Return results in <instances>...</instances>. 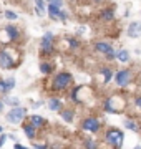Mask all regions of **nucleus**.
I'll return each mask as SVG.
<instances>
[{
  "label": "nucleus",
  "mask_w": 141,
  "mask_h": 149,
  "mask_svg": "<svg viewBox=\"0 0 141 149\" xmlns=\"http://www.w3.org/2000/svg\"><path fill=\"white\" fill-rule=\"evenodd\" d=\"M126 108V100L125 96L118 95V93H114V95L108 96L103 103V109L110 114H119V113H123Z\"/></svg>",
  "instance_id": "obj_1"
},
{
  "label": "nucleus",
  "mask_w": 141,
  "mask_h": 149,
  "mask_svg": "<svg viewBox=\"0 0 141 149\" xmlns=\"http://www.w3.org/2000/svg\"><path fill=\"white\" fill-rule=\"evenodd\" d=\"M71 83H73V74L68 73V71H60L52 80V91H55V93L66 91Z\"/></svg>",
  "instance_id": "obj_2"
},
{
  "label": "nucleus",
  "mask_w": 141,
  "mask_h": 149,
  "mask_svg": "<svg viewBox=\"0 0 141 149\" xmlns=\"http://www.w3.org/2000/svg\"><path fill=\"white\" fill-rule=\"evenodd\" d=\"M125 141V133L118 128H108L105 131V143L113 146V149H121Z\"/></svg>",
  "instance_id": "obj_3"
},
{
  "label": "nucleus",
  "mask_w": 141,
  "mask_h": 149,
  "mask_svg": "<svg viewBox=\"0 0 141 149\" xmlns=\"http://www.w3.org/2000/svg\"><path fill=\"white\" fill-rule=\"evenodd\" d=\"M135 80V71L131 68H123V70H118L114 73V83L118 88H126L130 86Z\"/></svg>",
  "instance_id": "obj_4"
},
{
  "label": "nucleus",
  "mask_w": 141,
  "mask_h": 149,
  "mask_svg": "<svg viewBox=\"0 0 141 149\" xmlns=\"http://www.w3.org/2000/svg\"><path fill=\"white\" fill-rule=\"evenodd\" d=\"M25 118H27V108L23 106H15L7 113V121L10 124H22Z\"/></svg>",
  "instance_id": "obj_5"
},
{
  "label": "nucleus",
  "mask_w": 141,
  "mask_h": 149,
  "mask_svg": "<svg viewBox=\"0 0 141 149\" xmlns=\"http://www.w3.org/2000/svg\"><path fill=\"white\" fill-rule=\"evenodd\" d=\"M82 129L87 131V133H91V134L100 133V129H101V121H100V118H96V116L85 118L82 121Z\"/></svg>",
  "instance_id": "obj_6"
},
{
  "label": "nucleus",
  "mask_w": 141,
  "mask_h": 149,
  "mask_svg": "<svg viewBox=\"0 0 141 149\" xmlns=\"http://www.w3.org/2000/svg\"><path fill=\"white\" fill-rule=\"evenodd\" d=\"M40 53L42 55H50L53 53V33H45L40 43Z\"/></svg>",
  "instance_id": "obj_7"
},
{
  "label": "nucleus",
  "mask_w": 141,
  "mask_h": 149,
  "mask_svg": "<svg viewBox=\"0 0 141 149\" xmlns=\"http://www.w3.org/2000/svg\"><path fill=\"white\" fill-rule=\"evenodd\" d=\"M17 66V60L12 58V55L8 50H2L0 52V68L3 70H10Z\"/></svg>",
  "instance_id": "obj_8"
},
{
  "label": "nucleus",
  "mask_w": 141,
  "mask_h": 149,
  "mask_svg": "<svg viewBox=\"0 0 141 149\" xmlns=\"http://www.w3.org/2000/svg\"><path fill=\"white\" fill-rule=\"evenodd\" d=\"M126 33L130 38H140L141 37V22H131L128 28H126Z\"/></svg>",
  "instance_id": "obj_9"
},
{
  "label": "nucleus",
  "mask_w": 141,
  "mask_h": 149,
  "mask_svg": "<svg viewBox=\"0 0 141 149\" xmlns=\"http://www.w3.org/2000/svg\"><path fill=\"white\" fill-rule=\"evenodd\" d=\"M48 109H50V111L60 113L61 109H63V103H61V100H60V98H57V96L50 98V100H48Z\"/></svg>",
  "instance_id": "obj_10"
},
{
  "label": "nucleus",
  "mask_w": 141,
  "mask_h": 149,
  "mask_svg": "<svg viewBox=\"0 0 141 149\" xmlns=\"http://www.w3.org/2000/svg\"><path fill=\"white\" fill-rule=\"evenodd\" d=\"M22 129H23V133H25V136H27L28 139H35L37 138V131L38 129L33 126L32 123H25L22 126Z\"/></svg>",
  "instance_id": "obj_11"
},
{
  "label": "nucleus",
  "mask_w": 141,
  "mask_h": 149,
  "mask_svg": "<svg viewBox=\"0 0 141 149\" xmlns=\"http://www.w3.org/2000/svg\"><path fill=\"white\" fill-rule=\"evenodd\" d=\"M95 50H96L98 53L106 55L113 50V47H111V43H108V42H96L95 43Z\"/></svg>",
  "instance_id": "obj_12"
},
{
  "label": "nucleus",
  "mask_w": 141,
  "mask_h": 149,
  "mask_svg": "<svg viewBox=\"0 0 141 149\" xmlns=\"http://www.w3.org/2000/svg\"><path fill=\"white\" fill-rule=\"evenodd\" d=\"M100 18L103 22H106V23L113 22L114 20V8H111V7L110 8H103V10L100 12Z\"/></svg>",
  "instance_id": "obj_13"
},
{
  "label": "nucleus",
  "mask_w": 141,
  "mask_h": 149,
  "mask_svg": "<svg viewBox=\"0 0 141 149\" xmlns=\"http://www.w3.org/2000/svg\"><path fill=\"white\" fill-rule=\"evenodd\" d=\"M60 116H61L63 121L71 123L73 119H75V109H71V108H63V109L60 111Z\"/></svg>",
  "instance_id": "obj_14"
},
{
  "label": "nucleus",
  "mask_w": 141,
  "mask_h": 149,
  "mask_svg": "<svg viewBox=\"0 0 141 149\" xmlns=\"http://www.w3.org/2000/svg\"><path fill=\"white\" fill-rule=\"evenodd\" d=\"M100 73L103 74V81L108 85L111 80H114V74H113V70L110 68V66H101L100 68Z\"/></svg>",
  "instance_id": "obj_15"
},
{
  "label": "nucleus",
  "mask_w": 141,
  "mask_h": 149,
  "mask_svg": "<svg viewBox=\"0 0 141 149\" xmlns=\"http://www.w3.org/2000/svg\"><path fill=\"white\" fill-rule=\"evenodd\" d=\"M30 123H32L37 129H40V128H43L45 124H47V119L42 118V116H38V114H33V116H30Z\"/></svg>",
  "instance_id": "obj_16"
},
{
  "label": "nucleus",
  "mask_w": 141,
  "mask_h": 149,
  "mask_svg": "<svg viewBox=\"0 0 141 149\" xmlns=\"http://www.w3.org/2000/svg\"><path fill=\"white\" fill-rule=\"evenodd\" d=\"M130 52L128 50H125V48H121V50H118L116 52V60H118L119 63H128L130 61Z\"/></svg>",
  "instance_id": "obj_17"
},
{
  "label": "nucleus",
  "mask_w": 141,
  "mask_h": 149,
  "mask_svg": "<svg viewBox=\"0 0 141 149\" xmlns=\"http://www.w3.org/2000/svg\"><path fill=\"white\" fill-rule=\"evenodd\" d=\"M123 124H125L126 129H130V131H133V133H140V124H138L135 119L128 118V119H125V121H123Z\"/></svg>",
  "instance_id": "obj_18"
},
{
  "label": "nucleus",
  "mask_w": 141,
  "mask_h": 149,
  "mask_svg": "<svg viewBox=\"0 0 141 149\" xmlns=\"http://www.w3.org/2000/svg\"><path fill=\"white\" fill-rule=\"evenodd\" d=\"M60 13H61L60 7L48 3V15H50V18H53V20H60Z\"/></svg>",
  "instance_id": "obj_19"
},
{
  "label": "nucleus",
  "mask_w": 141,
  "mask_h": 149,
  "mask_svg": "<svg viewBox=\"0 0 141 149\" xmlns=\"http://www.w3.org/2000/svg\"><path fill=\"white\" fill-rule=\"evenodd\" d=\"M5 33H7V37H8V40H17L18 38V32H17V28L15 27H12V25H8V27H5Z\"/></svg>",
  "instance_id": "obj_20"
},
{
  "label": "nucleus",
  "mask_w": 141,
  "mask_h": 149,
  "mask_svg": "<svg viewBox=\"0 0 141 149\" xmlns=\"http://www.w3.org/2000/svg\"><path fill=\"white\" fill-rule=\"evenodd\" d=\"M40 71L43 74H50L52 71H53V65L48 63V61H43V63L40 65Z\"/></svg>",
  "instance_id": "obj_21"
},
{
  "label": "nucleus",
  "mask_w": 141,
  "mask_h": 149,
  "mask_svg": "<svg viewBox=\"0 0 141 149\" xmlns=\"http://www.w3.org/2000/svg\"><path fill=\"white\" fill-rule=\"evenodd\" d=\"M8 88H7V83L5 80H0V96H8Z\"/></svg>",
  "instance_id": "obj_22"
},
{
  "label": "nucleus",
  "mask_w": 141,
  "mask_h": 149,
  "mask_svg": "<svg viewBox=\"0 0 141 149\" xmlns=\"http://www.w3.org/2000/svg\"><path fill=\"white\" fill-rule=\"evenodd\" d=\"M85 149H98V143L95 139H85Z\"/></svg>",
  "instance_id": "obj_23"
},
{
  "label": "nucleus",
  "mask_w": 141,
  "mask_h": 149,
  "mask_svg": "<svg viewBox=\"0 0 141 149\" xmlns=\"http://www.w3.org/2000/svg\"><path fill=\"white\" fill-rule=\"evenodd\" d=\"M35 5H37V13L38 15H43V12H45L43 0H35Z\"/></svg>",
  "instance_id": "obj_24"
},
{
  "label": "nucleus",
  "mask_w": 141,
  "mask_h": 149,
  "mask_svg": "<svg viewBox=\"0 0 141 149\" xmlns=\"http://www.w3.org/2000/svg\"><path fill=\"white\" fill-rule=\"evenodd\" d=\"M3 103H7V104H12V106H20L18 104V98H10V96H5V100H3Z\"/></svg>",
  "instance_id": "obj_25"
},
{
  "label": "nucleus",
  "mask_w": 141,
  "mask_h": 149,
  "mask_svg": "<svg viewBox=\"0 0 141 149\" xmlns=\"http://www.w3.org/2000/svg\"><path fill=\"white\" fill-rule=\"evenodd\" d=\"M66 42H68V45H70V48H78V47H80V42H78L76 38H68Z\"/></svg>",
  "instance_id": "obj_26"
},
{
  "label": "nucleus",
  "mask_w": 141,
  "mask_h": 149,
  "mask_svg": "<svg viewBox=\"0 0 141 149\" xmlns=\"http://www.w3.org/2000/svg\"><path fill=\"white\" fill-rule=\"evenodd\" d=\"M5 83H7V88H8V91H12V90H13V86H15V78H7Z\"/></svg>",
  "instance_id": "obj_27"
},
{
  "label": "nucleus",
  "mask_w": 141,
  "mask_h": 149,
  "mask_svg": "<svg viewBox=\"0 0 141 149\" xmlns=\"http://www.w3.org/2000/svg\"><path fill=\"white\" fill-rule=\"evenodd\" d=\"M5 17L8 18V20H17V13H15V12H12V10H7L5 12Z\"/></svg>",
  "instance_id": "obj_28"
},
{
  "label": "nucleus",
  "mask_w": 141,
  "mask_h": 149,
  "mask_svg": "<svg viewBox=\"0 0 141 149\" xmlns=\"http://www.w3.org/2000/svg\"><path fill=\"white\" fill-rule=\"evenodd\" d=\"M133 103H135V106H136V108H138V109L141 111V95H138V96H136V98H135V101H133Z\"/></svg>",
  "instance_id": "obj_29"
},
{
  "label": "nucleus",
  "mask_w": 141,
  "mask_h": 149,
  "mask_svg": "<svg viewBox=\"0 0 141 149\" xmlns=\"http://www.w3.org/2000/svg\"><path fill=\"white\" fill-rule=\"evenodd\" d=\"M48 3H52V5H57L61 8V5H63V0H48Z\"/></svg>",
  "instance_id": "obj_30"
},
{
  "label": "nucleus",
  "mask_w": 141,
  "mask_h": 149,
  "mask_svg": "<svg viewBox=\"0 0 141 149\" xmlns=\"http://www.w3.org/2000/svg\"><path fill=\"white\" fill-rule=\"evenodd\" d=\"M33 148L35 149H48V146H47V144H42V143H35Z\"/></svg>",
  "instance_id": "obj_31"
},
{
  "label": "nucleus",
  "mask_w": 141,
  "mask_h": 149,
  "mask_svg": "<svg viewBox=\"0 0 141 149\" xmlns=\"http://www.w3.org/2000/svg\"><path fill=\"white\" fill-rule=\"evenodd\" d=\"M5 141H7V134H2V136H0V148L5 144Z\"/></svg>",
  "instance_id": "obj_32"
},
{
  "label": "nucleus",
  "mask_w": 141,
  "mask_h": 149,
  "mask_svg": "<svg viewBox=\"0 0 141 149\" xmlns=\"http://www.w3.org/2000/svg\"><path fill=\"white\" fill-rule=\"evenodd\" d=\"M13 149H28V148H27V146H23V144H20V143H15Z\"/></svg>",
  "instance_id": "obj_33"
},
{
  "label": "nucleus",
  "mask_w": 141,
  "mask_h": 149,
  "mask_svg": "<svg viewBox=\"0 0 141 149\" xmlns=\"http://www.w3.org/2000/svg\"><path fill=\"white\" fill-rule=\"evenodd\" d=\"M40 106H42V101H37L35 104H33V108H40Z\"/></svg>",
  "instance_id": "obj_34"
},
{
  "label": "nucleus",
  "mask_w": 141,
  "mask_h": 149,
  "mask_svg": "<svg viewBox=\"0 0 141 149\" xmlns=\"http://www.w3.org/2000/svg\"><path fill=\"white\" fill-rule=\"evenodd\" d=\"M3 104H5V103H3V101H0V113L3 111Z\"/></svg>",
  "instance_id": "obj_35"
},
{
  "label": "nucleus",
  "mask_w": 141,
  "mask_h": 149,
  "mask_svg": "<svg viewBox=\"0 0 141 149\" xmlns=\"http://www.w3.org/2000/svg\"><path fill=\"white\" fill-rule=\"evenodd\" d=\"M93 3H101V2H103V0H91Z\"/></svg>",
  "instance_id": "obj_36"
},
{
  "label": "nucleus",
  "mask_w": 141,
  "mask_h": 149,
  "mask_svg": "<svg viewBox=\"0 0 141 149\" xmlns=\"http://www.w3.org/2000/svg\"><path fill=\"white\" fill-rule=\"evenodd\" d=\"M133 149H141V146H135V148H133Z\"/></svg>",
  "instance_id": "obj_37"
},
{
  "label": "nucleus",
  "mask_w": 141,
  "mask_h": 149,
  "mask_svg": "<svg viewBox=\"0 0 141 149\" xmlns=\"http://www.w3.org/2000/svg\"><path fill=\"white\" fill-rule=\"evenodd\" d=\"M2 131H3V128H2V126H0V133H2Z\"/></svg>",
  "instance_id": "obj_38"
}]
</instances>
